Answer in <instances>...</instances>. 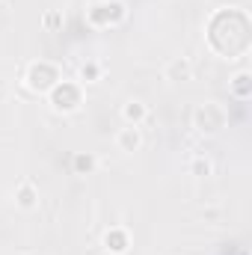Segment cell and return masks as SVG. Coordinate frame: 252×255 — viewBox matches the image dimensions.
<instances>
[{
	"mask_svg": "<svg viewBox=\"0 0 252 255\" xmlns=\"http://www.w3.org/2000/svg\"><path fill=\"white\" fill-rule=\"evenodd\" d=\"M208 42L223 57H241L252 42V24L241 9H220L208 24Z\"/></svg>",
	"mask_w": 252,
	"mask_h": 255,
	"instance_id": "1",
	"label": "cell"
},
{
	"mask_svg": "<svg viewBox=\"0 0 252 255\" xmlns=\"http://www.w3.org/2000/svg\"><path fill=\"white\" fill-rule=\"evenodd\" d=\"M193 122L199 130H205V133H217L220 128H226V113H223V107H217V104H202L196 113H193Z\"/></svg>",
	"mask_w": 252,
	"mask_h": 255,
	"instance_id": "2",
	"label": "cell"
},
{
	"mask_svg": "<svg viewBox=\"0 0 252 255\" xmlns=\"http://www.w3.org/2000/svg\"><path fill=\"white\" fill-rule=\"evenodd\" d=\"M57 80H60L57 68L48 65V63H36V65H30V71H27V83H30V89H36V92H48V89H54Z\"/></svg>",
	"mask_w": 252,
	"mask_h": 255,
	"instance_id": "3",
	"label": "cell"
},
{
	"mask_svg": "<svg viewBox=\"0 0 252 255\" xmlns=\"http://www.w3.org/2000/svg\"><path fill=\"white\" fill-rule=\"evenodd\" d=\"M51 104L57 110H74L80 104V89L74 83H57L51 89Z\"/></svg>",
	"mask_w": 252,
	"mask_h": 255,
	"instance_id": "4",
	"label": "cell"
},
{
	"mask_svg": "<svg viewBox=\"0 0 252 255\" xmlns=\"http://www.w3.org/2000/svg\"><path fill=\"white\" fill-rule=\"evenodd\" d=\"M122 15H125L122 3H98V6H92V9H89V21H92V24H98V27L116 24Z\"/></svg>",
	"mask_w": 252,
	"mask_h": 255,
	"instance_id": "5",
	"label": "cell"
},
{
	"mask_svg": "<svg viewBox=\"0 0 252 255\" xmlns=\"http://www.w3.org/2000/svg\"><path fill=\"white\" fill-rule=\"evenodd\" d=\"M107 250L110 253H125L127 250V235L125 232H119V229H113V232H107Z\"/></svg>",
	"mask_w": 252,
	"mask_h": 255,
	"instance_id": "6",
	"label": "cell"
},
{
	"mask_svg": "<svg viewBox=\"0 0 252 255\" xmlns=\"http://www.w3.org/2000/svg\"><path fill=\"white\" fill-rule=\"evenodd\" d=\"M119 142H122V148H125V151H133V148L139 145V133H136L133 128H127V130H122Z\"/></svg>",
	"mask_w": 252,
	"mask_h": 255,
	"instance_id": "7",
	"label": "cell"
},
{
	"mask_svg": "<svg viewBox=\"0 0 252 255\" xmlns=\"http://www.w3.org/2000/svg\"><path fill=\"white\" fill-rule=\"evenodd\" d=\"M250 89H252L250 74H238V80H235V92H238L241 98H247V95H250Z\"/></svg>",
	"mask_w": 252,
	"mask_h": 255,
	"instance_id": "8",
	"label": "cell"
},
{
	"mask_svg": "<svg viewBox=\"0 0 252 255\" xmlns=\"http://www.w3.org/2000/svg\"><path fill=\"white\" fill-rule=\"evenodd\" d=\"M169 77H172V80H178V77L184 80V77H190V65L187 63H172V68H169Z\"/></svg>",
	"mask_w": 252,
	"mask_h": 255,
	"instance_id": "9",
	"label": "cell"
},
{
	"mask_svg": "<svg viewBox=\"0 0 252 255\" xmlns=\"http://www.w3.org/2000/svg\"><path fill=\"white\" fill-rule=\"evenodd\" d=\"M33 202H36V193H33V187H21V190H18V205L30 208Z\"/></svg>",
	"mask_w": 252,
	"mask_h": 255,
	"instance_id": "10",
	"label": "cell"
},
{
	"mask_svg": "<svg viewBox=\"0 0 252 255\" xmlns=\"http://www.w3.org/2000/svg\"><path fill=\"white\" fill-rule=\"evenodd\" d=\"M74 166H77V172H89L92 169V157L89 154H77L74 157Z\"/></svg>",
	"mask_w": 252,
	"mask_h": 255,
	"instance_id": "11",
	"label": "cell"
},
{
	"mask_svg": "<svg viewBox=\"0 0 252 255\" xmlns=\"http://www.w3.org/2000/svg\"><path fill=\"white\" fill-rule=\"evenodd\" d=\"M142 113H145V110H142V104H127V107H125L127 119H142Z\"/></svg>",
	"mask_w": 252,
	"mask_h": 255,
	"instance_id": "12",
	"label": "cell"
},
{
	"mask_svg": "<svg viewBox=\"0 0 252 255\" xmlns=\"http://www.w3.org/2000/svg\"><path fill=\"white\" fill-rule=\"evenodd\" d=\"M95 74H98L95 65H83V77H95Z\"/></svg>",
	"mask_w": 252,
	"mask_h": 255,
	"instance_id": "13",
	"label": "cell"
}]
</instances>
